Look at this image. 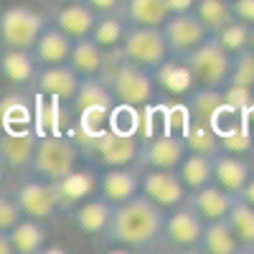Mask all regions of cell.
<instances>
[{"label": "cell", "mask_w": 254, "mask_h": 254, "mask_svg": "<svg viewBox=\"0 0 254 254\" xmlns=\"http://www.w3.org/2000/svg\"><path fill=\"white\" fill-rule=\"evenodd\" d=\"M165 221V208L153 203L147 196L137 193L122 203L112 206V216L104 231V239L122 249H150L160 244V231Z\"/></svg>", "instance_id": "1"}, {"label": "cell", "mask_w": 254, "mask_h": 254, "mask_svg": "<svg viewBox=\"0 0 254 254\" xmlns=\"http://www.w3.org/2000/svg\"><path fill=\"white\" fill-rule=\"evenodd\" d=\"M120 61H110V54L104 59V66L99 76L110 87L117 104H130V107H147L155 99V79L153 71L140 69L135 64L125 61L117 51Z\"/></svg>", "instance_id": "2"}, {"label": "cell", "mask_w": 254, "mask_h": 254, "mask_svg": "<svg viewBox=\"0 0 254 254\" xmlns=\"http://www.w3.org/2000/svg\"><path fill=\"white\" fill-rule=\"evenodd\" d=\"M79 158H81V147L76 140L61 132H46V135H38L36 140L28 171L44 181H56L71 173L74 168H79Z\"/></svg>", "instance_id": "3"}, {"label": "cell", "mask_w": 254, "mask_h": 254, "mask_svg": "<svg viewBox=\"0 0 254 254\" xmlns=\"http://www.w3.org/2000/svg\"><path fill=\"white\" fill-rule=\"evenodd\" d=\"M115 97L110 92V87L104 84V79L97 76H81L79 81V89L71 99V107L79 117V127L84 135H92L99 132L107 127L110 115L115 110Z\"/></svg>", "instance_id": "4"}, {"label": "cell", "mask_w": 254, "mask_h": 254, "mask_svg": "<svg viewBox=\"0 0 254 254\" xmlns=\"http://www.w3.org/2000/svg\"><path fill=\"white\" fill-rule=\"evenodd\" d=\"M231 59H234V54H229L214 33H208L193 51L183 56L186 66L193 74L196 87H208V89H224L229 84Z\"/></svg>", "instance_id": "5"}, {"label": "cell", "mask_w": 254, "mask_h": 254, "mask_svg": "<svg viewBox=\"0 0 254 254\" xmlns=\"http://www.w3.org/2000/svg\"><path fill=\"white\" fill-rule=\"evenodd\" d=\"M117 51L125 61H130L147 71H155L171 56L160 26H127L125 38L117 46Z\"/></svg>", "instance_id": "6"}, {"label": "cell", "mask_w": 254, "mask_h": 254, "mask_svg": "<svg viewBox=\"0 0 254 254\" xmlns=\"http://www.w3.org/2000/svg\"><path fill=\"white\" fill-rule=\"evenodd\" d=\"M84 145L87 153L104 168H115V165H135L137 150H140V137L130 132H120L112 127H104L99 132L84 135Z\"/></svg>", "instance_id": "7"}, {"label": "cell", "mask_w": 254, "mask_h": 254, "mask_svg": "<svg viewBox=\"0 0 254 254\" xmlns=\"http://www.w3.org/2000/svg\"><path fill=\"white\" fill-rule=\"evenodd\" d=\"M49 26V18L38 10L13 5L0 13V44L5 49H26L31 51L36 38Z\"/></svg>", "instance_id": "8"}, {"label": "cell", "mask_w": 254, "mask_h": 254, "mask_svg": "<svg viewBox=\"0 0 254 254\" xmlns=\"http://www.w3.org/2000/svg\"><path fill=\"white\" fill-rule=\"evenodd\" d=\"M201 234H203V219L190 206L181 203L171 211H165L160 244H168L176 252H198Z\"/></svg>", "instance_id": "9"}, {"label": "cell", "mask_w": 254, "mask_h": 254, "mask_svg": "<svg viewBox=\"0 0 254 254\" xmlns=\"http://www.w3.org/2000/svg\"><path fill=\"white\" fill-rule=\"evenodd\" d=\"M186 142L181 135L173 132H153L140 137V150L135 165L140 171L145 168H158V171H176L178 163L186 155Z\"/></svg>", "instance_id": "10"}, {"label": "cell", "mask_w": 254, "mask_h": 254, "mask_svg": "<svg viewBox=\"0 0 254 254\" xmlns=\"http://www.w3.org/2000/svg\"><path fill=\"white\" fill-rule=\"evenodd\" d=\"M163 36H165V44L171 56H186L188 51H193L201 41L208 36L206 26L198 20V15L193 10H183V13H171L163 26H160Z\"/></svg>", "instance_id": "11"}, {"label": "cell", "mask_w": 254, "mask_h": 254, "mask_svg": "<svg viewBox=\"0 0 254 254\" xmlns=\"http://www.w3.org/2000/svg\"><path fill=\"white\" fill-rule=\"evenodd\" d=\"M140 193L147 196L160 208L171 211L186 201L188 188L183 186L176 171H158V168H145L140 171Z\"/></svg>", "instance_id": "12"}, {"label": "cell", "mask_w": 254, "mask_h": 254, "mask_svg": "<svg viewBox=\"0 0 254 254\" xmlns=\"http://www.w3.org/2000/svg\"><path fill=\"white\" fill-rule=\"evenodd\" d=\"M13 198L20 208L23 216H31V219H41L46 221L56 214V196H54V186L51 181H44L31 173V178L20 181V186L13 190Z\"/></svg>", "instance_id": "13"}, {"label": "cell", "mask_w": 254, "mask_h": 254, "mask_svg": "<svg viewBox=\"0 0 254 254\" xmlns=\"http://www.w3.org/2000/svg\"><path fill=\"white\" fill-rule=\"evenodd\" d=\"M79 81H81V76L69 66V61H64V64H51V66H38L31 87L36 89L38 97L71 102L79 89Z\"/></svg>", "instance_id": "14"}, {"label": "cell", "mask_w": 254, "mask_h": 254, "mask_svg": "<svg viewBox=\"0 0 254 254\" xmlns=\"http://www.w3.org/2000/svg\"><path fill=\"white\" fill-rule=\"evenodd\" d=\"M97 190L110 203H122L140 193V168L137 165H115L104 168L97 176Z\"/></svg>", "instance_id": "15"}, {"label": "cell", "mask_w": 254, "mask_h": 254, "mask_svg": "<svg viewBox=\"0 0 254 254\" xmlns=\"http://www.w3.org/2000/svg\"><path fill=\"white\" fill-rule=\"evenodd\" d=\"M38 132L31 127H5L0 132V163L10 171H23L31 165Z\"/></svg>", "instance_id": "16"}, {"label": "cell", "mask_w": 254, "mask_h": 254, "mask_svg": "<svg viewBox=\"0 0 254 254\" xmlns=\"http://www.w3.org/2000/svg\"><path fill=\"white\" fill-rule=\"evenodd\" d=\"M51 186H54V196H56V208L71 214V208H76L81 201L94 196L97 176L92 171H79V168H74L71 173L51 181Z\"/></svg>", "instance_id": "17"}, {"label": "cell", "mask_w": 254, "mask_h": 254, "mask_svg": "<svg viewBox=\"0 0 254 254\" xmlns=\"http://www.w3.org/2000/svg\"><path fill=\"white\" fill-rule=\"evenodd\" d=\"M234 193L224 190L219 183H206L201 188H190L186 193V206H190L203 221H214V219H224L229 214L231 203H234Z\"/></svg>", "instance_id": "18"}, {"label": "cell", "mask_w": 254, "mask_h": 254, "mask_svg": "<svg viewBox=\"0 0 254 254\" xmlns=\"http://www.w3.org/2000/svg\"><path fill=\"white\" fill-rule=\"evenodd\" d=\"M49 23L59 31H64L71 38H81V36H89L94 28V20L97 13L87 5V0H79V3H64L56 10H51L49 15Z\"/></svg>", "instance_id": "19"}, {"label": "cell", "mask_w": 254, "mask_h": 254, "mask_svg": "<svg viewBox=\"0 0 254 254\" xmlns=\"http://www.w3.org/2000/svg\"><path fill=\"white\" fill-rule=\"evenodd\" d=\"M186 107L193 122H206L216 130L219 120L226 115L229 104L224 99V89H208V87H193L188 92Z\"/></svg>", "instance_id": "20"}, {"label": "cell", "mask_w": 254, "mask_h": 254, "mask_svg": "<svg viewBox=\"0 0 254 254\" xmlns=\"http://www.w3.org/2000/svg\"><path fill=\"white\" fill-rule=\"evenodd\" d=\"M112 206L107 198L102 196H89L87 201H81L76 208H71V219L76 224L79 231L89 237H104L107 231V224H110V216H112Z\"/></svg>", "instance_id": "21"}, {"label": "cell", "mask_w": 254, "mask_h": 254, "mask_svg": "<svg viewBox=\"0 0 254 254\" xmlns=\"http://www.w3.org/2000/svg\"><path fill=\"white\" fill-rule=\"evenodd\" d=\"M71 44L74 38L66 36L64 31L54 28L51 23L41 31V36L36 38V44L31 49L33 59L38 66H51V64H64L69 61V54H71Z\"/></svg>", "instance_id": "22"}, {"label": "cell", "mask_w": 254, "mask_h": 254, "mask_svg": "<svg viewBox=\"0 0 254 254\" xmlns=\"http://www.w3.org/2000/svg\"><path fill=\"white\" fill-rule=\"evenodd\" d=\"M249 176L252 171L239 153H229V150L214 153V183H219L224 190L237 196L249 181Z\"/></svg>", "instance_id": "23"}, {"label": "cell", "mask_w": 254, "mask_h": 254, "mask_svg": "<svg viewBox=\"0 0 254 254\" xmlns=\"http://www.w3.org/2000/svg\"><path fill=\"white\" fill-rule=\"evenodd\" d=\"M104 59H107V49H102L92 36L74 38L71 54H69V66L79 76H97L104 66Z\"/></svg>", "instance_id": "24"}, {"label": "cell", "mask_w": 254, "mask_h": 254, "mask_svg": "<svg viewBox=\"0 0 254 254\" xmlns=\"http://www.w3.org/2000/svg\"><path fill=\"white\" fill-rule=\"evenodd\" d=\"M153 79L168 94H176V97H183V94H188L190 89L196 87L193 74H190V69L186 66V61L181 56H168L153 71Z\"/></svg>", "instance_id": "25"}, {"label": "cell", "mask_w": 254, "mask_h": 254, "mask_svg": "<svg viewBox=\"0 0 254 254\" xmlns=\"http://www.w3.org/2000/svg\"><path fill=\"white\" fill-rule=\"evenodd\" d=\"M198 252L206 254H239L244 252L237 234L231 231L226 219H214V221H203V234L198 242Z\"/></svg>", "instance_id": "26"}, {"label": "cell", "mask_w": 254, "mask_h": 254, "mask_svg": "<svg viewBox=\"0 0 254 254\" xmlns=\"http://www.w3.org/2000/svg\"><path fill=\"white\" fill-rule=\"evenodd\" d=\"M36 71H38V64H36L31 51H26V49H5L3 54H0V76L8 79L10 84L26 87V84L33 81Z\"/></svg>", "instance_id": "27"}, {"label": "cell", "mask_w": 254, "mask_h": 254, "mask_svg": "<svg viewBox=\"0 0 254 254\" xmlns=\"http://www.w3.org/2000/svg\"><path fill=\"white\" fill-rule=\"evenodd\" d=\"M120 13L127 26H163L171 15L165 0H122Z\"/></svg>", "instance_id": "28"}, {"label": "cell", "mask_w": 254, "mask_h": 254, "mask_svg": "<svg viewBox=\"0 0 254 254\" xmlns=\"http://www.w3.org/2000/svg\"><path fill=\"white\" fill-rule=\"evenodd\" d=\"M10 242L15 254H38L46 249V226L41 219L20 216V221L10 229Z\"/></svg>", "instance_id": "29"}, {"label": "cell", "mask_w": 254, "mask_h": 254, "mask_svg": "<svg viewBox=\"0 0 254 254\" xmlns=\"http://www.w3.org/2000/svg\"><path fill=\"white\" fill-rule=\"evenodd\" d=\"M176 173L181 176L183 186L190 188H201L206 183L214 181V155L208 153H196V150H186L183 160L178 163Z\"/></svg>", "instance_id": "30"}, {"label": "cell", "mask_w": 254, "mask_h": 254, "mask_svg": "<svg viewBox=\"0 0 254 254\" xmlns=\"http://www.w3.org/2000/svg\"><path fill=\"white\" fill-rule=\"evenodd\" d=\"M125 31H127V20L122 18L120 10H115V13H99L89 36L97 41L102 49L112 51V49H117L122 44Z\"/></svg>", "instance_id": "31"}, {"label": "cell", "mask_w": 254, "mask_h": 254, "mask_svg": "<svg viewBox=\"0 0 254 254\" xmlns=\"http://www.w3.org/2000/svg\"><path fill=\"white\" fill-rule=\"evenodd\" d=\"M231 226V231L237 234L242 249H254V206L244 203L239 196L231 203L229 214L224 216Z\"/></svg>", "instance_id": "32"}, {"label": "cell", "mask_w": 254, "mask_h": 254, "mask_svg": "<svg viewBox=\"0 0 254 254\" xmlns=\"http://www.w3.org/2000/svg\"><path fill=\"white\" fill-rule=\"evenodd\" d=\"M193 13L206 26L208 33H216L226 23L234 20V10H231V0H196Z\"/></svg>", "instance_id": "33"}, {"label": "cell", "mask_w": 254, "mask_h": 254, "mask_svg": "<svg viewBox=\"0 0 254 254\" xmlns=\"http://www.w3.org/2000/svg\"><path fill=\"white\" fill-rule=\"evenodd\" d=\"M183 142H186L188 150L208 153V155H214V153L224 150V147H221V140H219V132L214 130V127L206 125V122H193V120H190V125L186 127Z\"/></svg>", "instance_id": "34"}, {"label": "cell", "mask_w": 254, "mask_h": 254, "mask_svg": "<svg viewBox=\"0 0 254 254\" xmlns=\"http://www.w3.org/2000/svg\"><path fill=\"white\" fill-rule=\"evenodd\" d=\"M249 31H252V26L249 23H244V20H231V23H226L224 28H219L214 36H216V41L229 51V54H239V51H244L247 46H249Z\"/></svg>", "instance_id": "35"}, {"label": "cell", "mask_w": 254, "mask_h": 254, "mask_svg": "<svg viewBox=\"0 0 254 254\" xmlns=\"http://www.w3.org/2000/svg\"><path fill=\"white\" fill-rule=\"evenodd\" d=\"M229 84H231V87H247V89H254V51L244 49V51L234 54V59H231ZM229 84H226V87H229Z\"/></svg>", "instance_id": "36"}, {"label": "cell", "mask_w": 254, "mask_h": 254, "mask_svg": "<svg viewBox=\"0 0 254 254\" xmlns=\"http://www.w3.org/2000/svg\"><path fill=\"white\" fill-rule=\"evenodd\" d=\"M0 120H3V130L5 127H28L31 107L23 97H8L5 102H0Z\"/></svg>", "instance_id": "37"}, {"label": "cell", "mask_w": 254, "mask_h": 254, "mask_svg": "<svg viewBox=\"0 0 254 254\" xmlns=\"http://www.w3.org/2000/svg\"><path fill=\"white\" fill-rule=\"evenodd\" d=\"M20 208L13 198V193H5V190H0V229H13V224L20 221Z\"/></svg>", "instance_id": "38"}, {"label": "cell", "mask_w": 254, "mask_h": 254, "mask_svg": "<svg viewBox=\"0 0 254 254\" xmlns=\"http://www.w3.org/2000/svg\"><path fill=\"white\" fill-rule=\"evenodd\" d=\"M231 10H234L237 20L254 26V0H231Z\"/></svg>", "instance_id": "39"}, {"label": "cell", "mask_w": 254, "mask_h": 254, "mask_svg": "<svg viewBox=\"0 0 254 254\" xmlns=\"http://www.w3.org/2000/svg\"><path fill=\"white\" fill-rule=\"evenodd\" d=\"M87 5L99 15V13H115V10H120L122 0H87Z\"/></svg>", "instance_id": "40"}, {"label": "cell", "mask_w": 254, "mask_h": 254, "mask_svg": "<svg viewBox=\"0 0 254 254\" xmlns=\"http://www.w3.org/2000/svg\"><path fill=\"white\" fill-rule=\"evenodd\" d=\"M165 3L171 13H183V10H193L196 0H165Z\"/></svg>", "instance_id": "41"}, {"label": "cell", "mask_w": 254, "mask_h": 254, "mask_svg": "<svg viewBox=\"0 0 254 254\" xmlns=\"http://www.w3.org/2000/svg\"><path fill=\"white\" fill-rule=\"evenodd\" d=\"M244 203H249V206H254V176H249V181L244 183V188L237 193Z\"/></svg>", "instance_id": "42"}, {"label": "cell", "mask_w": 254, "mask_h": 254, "mask_svg": "<svg viewBox=\"0 0 254 254\" xmlns=\"http://www.w3.org/2000/svg\"><path fill=\"white\" fill-rule=\"evenodd\" d=\"M0 254H15L13 252V242H10V231L0 229Z\"/></svg>", "instance_id": "43"}, {"label": "cell", "mask_w": 254, "mask_h": 254, "mask_svg": "<svg viewBox=\"0 0 254 254\" xmlns=\"http://www.w3.org/2000/svg\"><path fill=\"white\" fill-rule=\"evenodd\" d=\"M249 51H254V26H252V31H249V46H247Z\"/></svg>", "instance_id": "44"}, {"label": "cell", "mask_w": 254, "mask_h": 254, "mask_svg": "<svg viewBox=\"0 0 254 254\" xmlns=\"http://www.w3.org/2000/svg\"><path fill=\"white\" fill-rule=\"evenodd\" d=\"M51 3H56V5H64V3H79V0H51Z\"/></svg>", "instance_id": "45"}, {"label": "cell", "mask_w": 254, "mask_h": 254, "mask_svg": "<svg viewBox=\"0 0 254 254\" xmlns=\"http://www.w3.org/2000/svg\"><path fill=\"white\" fill-rule=\"evenodd\" d=\"M3 178H5V165L0 163V183H3Z\"/></svg>", "instance_id": "46"}, {"label": "cell", "mask_w": 254, "mask_h": 254, "mask_svg": "<svg viewBox=\"0 0 254 254\" xmlns=\"http://www.w3.org/2000/svg\"><path fill=\"white\" fill-rule=\"evenodd\" d=\"M0 132H3V120H0Z\"/></svg>", "instance_id": "47"}]
</instances>
